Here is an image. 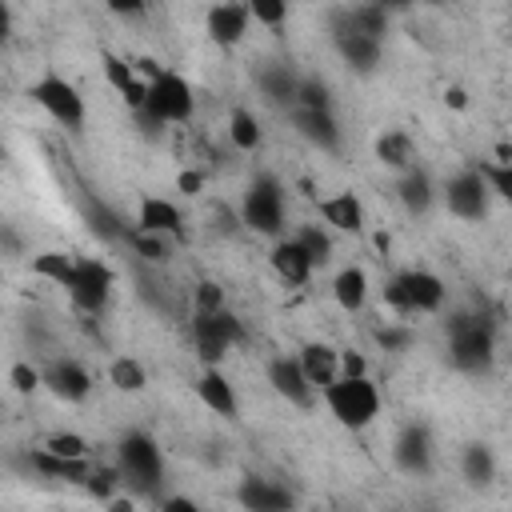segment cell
I'll use <instances>...</instances> for the list:
<instances>
[{"label":"cell","mask_w":512,"mask_h":512,"mask_svg":"<svg viewBox=\"0 0 512 512\" xmlns=\"http://www.w3.org/2000/svg\"><path fill=\"white\" fill-rule=\"evenodd\" d=\"M448 356L460 372H488L492 356H496V340H492L488 320L456 312L448 320Z\"/></svg>","instance_id":"7a4b0ae2"},{"label":"cell","mask_w":512,"mask_h":512,"mask_svg":"<svg viewBox=\"0 0 512 512\" xmlns=\"http://www.w3.org/2000/svg\"><path fill=\"white\" fill-rule=\"evenodd\" d=\"M264 376H268L272 392H276V396H284L288 404L308 408V404L316 400V388H312V380H308V372H304L300 356H272V360H268V368H264Z\"/></svg>","instance_id":"8fae6325"},{"label":"cell","mask_w":512,"mask_h":512,"mask_svg":"<svg viewBox=\"0 0 512 512\" xmlns=\"http://www.w3.org/2000/svg\"><path fill=\"white\" fill-rule=\"evenodd\" d=\"M460 468H464V480L472 484H488L496 476V456L488 444H468L464 456H460Z\"/></svg>","instance_id":"4dcf8cb0"},{"label":"cell","mask_w":512,"mask_h":512,"mask_svg":"<svg viewBox=\"0 0 512 512\" xmlns=\"http://www.w3.org/2000/svg\"><path fill=\"white\" fill-rule=\"evenodd\" d=\"M332 44H336L340 60H344L348 68H356V72H372V68L380 64V40H376V36L356 32V28L348 24V16H344V12H336V16H332Z\"/></svg>","instance_id":"30bf717a"},{"label":"cell","mask_w":512,"mask_h":512,"mask_svg":"<svg viewBox=\"0 0 512 512\" xmlns=\"http://www.w3.org/2000/svg\"><path fill=\"white\" fill-rule=\"evenodd\" d=\"M196 396H200L204 408H212V412L224 416V420H236V416H240L236 388H232V380L224 376L220 364H204V372H200V380H196Z\"/></svg>","instance_id":"9a60e30c"},{"label":"cell","mask_w":512,"mask_h":512,"mask_svg":"<svg viewBox=\"0 0 512 512\" xmlns=\"http://www.w3.org/2000/svg\"><path fill=\"white\" fill-rule=\"evenodd\" d=\"M496 160L500 164H512V144H496Z\"/></svg>","instance_id":"f907efd6"},{"label":"cell","mask_w":512,"mask_h":512,"mask_svg":"<svg viewBox=\"0 0 512 512\" xmlns=\"http://www.w3.org/2000/svg\"><path fill=\"white\" fill-rule=\"evenodd\" d=\"M260 88H264V96H268L272 104H296L300 80H296L288 68H264V72H260Z\"/></svg>","instance_id":"1f68e13d"},{"label":"cell","mask_w":512,"mask_h":512,"mask_svg":"<svg viewBox=\"0 0 512 512\" xmlns=\"http://www.w3.org/2000/svg\"><path fill=\"white\" fill-rule=\"evenodd\" d=\"M100 64H104V80L112 84V92H116L132 112H144V104H148V80H140L136 64H128V60L116 56V52H100Z\"/></svg>","instance_id":"4fadbf2b"},{"label":"cell","mask_w":512,"mask_h":512,"mask_svg":"<svg viewBox=\"0 0 512 512\" xmlns=\"http://www.w3.org/2000/svg\"><path fill=\"white\" fill-rule=\"evenodd\" d=\"M292 108H332V92H328V84L324 80H300V88H296V104Z\"/></svg>","instance_id":"8d00e7d4"},{"label":"cell","mask_w":512,"mask_h":512,"mask_svg":"<svg viewBox=\"0 0 512 512\" xmlns=\"http://www.w3.org/2000/svg\"><path fill=\"white\" fill-rule=\"evenodd\" d=\"M116 468L124 472V480H132L136 488H152L164 476V456L160 444L148 432H124L116 444Z\"/></svg>","instance_id":"52a82bcc"},{"label":"cell","mask_w":512,"mask_h":512,"mask_svg":"<svg viewBox=\"0 0 512 512\" xmlns=\"http://www.w3.org/2000/svg\"><path fill=\"white\" fill-rule=\"evenodd\" d=\"M28 96H32V104L36 108H44L60 128H84V96L76 92V84L72 80H64V76H56V72H48V76H40L32 88H28Z\"/></svg>","instance_id":"8992f818"},{"label":"cell","mask_w":512,"mask_h":512,"mask_svg":"<svg viewBox=\"0 0 512 512\" xmlns=\"http://www.w3.org/2000/svg\"><path fill=\"white\" fill-rule=\"evenodd\" d=\"M220 308H228L224 304V288L216 280H200L192 288V312H220Z\"/></svg>","instance_id":"74e56055"},{"label":"cell","mask_w":512,"mask_h":512,"mask_svg":"<svg viewBox=\"0 0 512 512\" xmlns=\"http://www.w3.org/2000/svg\"><path fill=\"white\" fill-rule=\"evenodd\" d=\"M112 268L96 256H76V276L68 284V300L76 312L84 316H100L108 308V296H112Z\"/></svg>","instance_id":"ba28073f"},{"label":"cell","mask_w":512,"mask_h":512,"mask_svg":"<svg viewBox=\"0 0 512 512\" xmlns=\"http://www.w3.org/2000/svg\"><path fill=\"white\" fill-rule=\"evenodd\" d=\"M320 220L332 228V232H364V204L356 192H336V196H324L320 204Z\"/></svg>","instance_id":"ffe728a7"},{"label":"cell","mask_w":512,"mask_h":512,"mask_svg":"<svg viewBox=\"0 0 512 512\" xmlns=\"http://www.w3.org/2000/svg\"><path fill=\"white\" fill-rule=\"evenodd\" d=\"M372 340H376L384 352H408L412 332H408V328H400V324H380V328L372 332Z\"/></svg>","instance_id":"60d3db41"},{"label":"cell","mask_w":512,"mask_h":512,"mask_svg":"<svg viewBox=\"0 0 512 512\" xmlns=\"http://www.w3.org/2000/svg\"><path fill=\"white\" fill-rule=\"evenodd\" d=\"M296 240L304 244V252L312 256L316 268H324V264L332 260V236H328L320 224H300V228H296Z\"/></svg>","instance_id":"836d02e7"},{"label":"cell","mask_w":512,"mask_h":512,"mask_svg":"<svg viewBox=\"0 0 512 512\" xmlns=\"http://www.w3.org/2000/svg\"><path fill=\"white\" fill-rule=\"evenodd\" d=\"M424 4H440V0H424Z\"/></svg>","instance_id":"f5cc1de1"},{"label":"cell","mask_w":512,"mask_h":512,"mask_svg":"<svg viewBox=\"0 0 512 512\" xmlns=\"http://www.w3.org/2000/svg\"><path fill=\"white\" fill-rule=\"evenodd\" d=\"M136 228H148V232H164L172 240L184 236V216L172 200L164 196H140V208H136Z\"/></svg>","instance_id":"44dd1931"},{"label":"cell","mask_w":512,"mask_h":512,"mask_svg":"<svg viewBox=\"0 0 512 512\" xmlns=\"http://www.w3.org/2000/svg\"><path fill=\"white\" fill-rule=\"evenodd\" d=\"M44 384L60 396V400H68V404H80V400H88V392H92V372L80 364V360H52L48 368H44Z\"/></svg>","instance_id":"ac0fdd59"},{"label":"cell","mask_w":512,"mask_h":512,"mask_svg":"<svg viewBox=\"0 0 512 512\" xmlns=\"http://www.w3.org/2000/svg\"><path fill=\"white\" fill-rule=\"evenodd\" d=\"M32 276H40V280H52V284H60V288H68L72 284V276H76V256H68V252H40V256H32Z\"/></svg>","instance_id":"83f0119b"},{"label":"cell","mask_w":512,"mask_h":512,"mask_svg":"<svg viewBox=\"0 0 512 512\" xmlns=\"http://www.w3.org/2000/svg\"><path fill=\"white\" fill-rule=\"evenodd\" d=\"M396 200H400L404 212H412V216L428 212L432 200H436L428 172H424V168H408V172H400V180H396Z\"/></svg>","instance_id":"d4e9b609"},{"label":"cell","mask_w":512,"mask_h":512,"mask_svg":"<svg viewBox=\"0 0 512 512\" xmlns=\"http://www.w3.org/2000/svg\"><path fill=\"white\" fill-rule=\"evenodd\" d=\"M384 304H388L392 312H400V316H412V304H408V292H404L400 272H392V276L384 280Z\"/></svg>","instance_id":"7bdbcfd3"},{"label":"cell","mask_w":512,"mask_h":512,"mask_svg":"<svg viewBox=\"0 0 512 512\" xmlns=\"http://www.w3.org/2000/svg\"><path fill=\"white\" fill-rule=\"evenodd\" d=\"M376 160H380L384 168H392V172L416 168V144H412V136H408L404 128L380 132V136H376Z\"/></svg>","instance_id":"603a6c76"},{"label":"cell","mask_w":512,"mask_h":512,"mask_svg":"<svg viewBox=\"0 0 512 512\" xmlns=\"http://www.w3.org/2000/svg\"><path fill=\"white\" fill-rule=\"evenodd\" d=\"M112 16H124V20H136L148 12V0H104Z\"/></svg>","instance_id":"bcb514c9"},{"label":"cell","mask_w":512,"mask_h":512,"mask_svg":"<svg viewBox=\"0 0 512 512\" xmlns=\"http://www.w3.org/2000/svg\"><path fill=\"white\" fill-rule=\"evenodd\" d=\"M372 4H380V8H388V12H392V8H408L412 0H372Z\"/></svg>","instance_id":"816d5d0a"},{"label":"cell","mask_w":512,"mask_h":512,"mask_svg":"<svg viewBox=\"0 0 512 512\" xmlns=\"http://www.w3.org/2000/svg\"><path fill=\"white\" fill-rule=\"evenodd\" d=\"M120 476H124L120 468H92V472L84 476V488H88L96 500H104V504H108V500H112V488L120 484Z\"/></svg>","instance_id":"f35d334b"},{"label":"cell","mask_w":512,"mask_h":512,"mask_svg":"<svg viewBox=\"0 0 512 512\" xmlns=\"http://www.w3.org/2000/svg\"><path fill=\"white\" fill-rule=\"evenodd\" d=\"M400 280H404L412 316H416V312H440V308H444L448 288H444V280H440L436 272H428V268H404Z\"/></svg>","instance_id":"d6986e66"},{"label":"cell","mask_w":512,"mask_h":512,"mask_svg":"<svg viewBox=\"0 0 512 512\" xmlns=\"http://www.w3.org/2000/svg\"><path fill=\"white\" fill-rule=\"evenodd\" d=\"M292 124L296 132L320 148V152H340V124L332 116V108H292Z\"/></svg>","instance_id":"e0dca14e"},{"label":"cell","mask_w":512,"mask_h":512,"mask_svg":"<svg viewBox=\"0 0 512 512\" xmlns=\"http://www.w3.org/2000/svg\"><path fill=\"white\" fill-rule=\"evenodd\" d=\"M176 188H180L184 196H196V192L204 188V172H196V168H184V172H176Z\"/></svg>","instance_id":"7dc6e473"},{"label":"cell","mask_w":512,"mask_h":512,"mask_svg":"<svg viewBox=\"0 0 512 512\" xmlns=\"http://www.w3.org/2000/svg\"><path fill=\"white\" fill-rule=\"evenodd\" d=\"M300 364H304V372H308V380H312L316 392H324L332 380H340V348H332L324 340L304 344L300 348Z\"/></svg>","instance_id":"7402d4cb"},{"label":"cell","mask_w":512,"mask_h":512,"mask_svg":"<svg viewBox=\"0 0 512 512\" xmlns=\"http://www.w3.org/2000/svg\"><path fill=\"white\" fill-rule=\"evenodd\" d=\"M332 300L344 308V312H360L368 304V272L348 264L332 276Z\"/></svg>","instance_id":"484cf974"},{"label":"cell","mask_w":512,"mask_h":512,"mask_svg":"<svg viewBox=\"0 0 512 512\" xmlns=\"http://www.w3.org/2000/svg\"><path fill=\"white\" fill-rule=\"evenodd\" d=\"M8 384H12L16 392H24V396H28V392H36V388L44 384V372L20 360V364H12V368H8Z\"/></svg>","instance_id":"b9f144b4"},{"label":"cell","mask_w":512,"mask_h":512,"mask_svg":"<svg viewBox=\"0 0 512 512\" xmlns=\"http://www.w3.org/2000/svg\"><path fill=\"white\" fill-rule=\"evenodd\" d=\"M320 396H324L328 412L336 416V424H344L352 432L368 428L380 416V392H376V384L368 376H340Z\"/></svg>","instance_id":"6da1fadb"},{"label":"cell","mask_w":512,"mask_h":512,"mask_svg":"<svg viewBox=\"0 0 512 512\" xmlns=\"http://www.w3.org/2000/svg\"><path fill=\"white\" fill-rule=\"evenodd\" d=\"M244 4H248L252 20L264 28H284V20H288V0H244Z\"/></svg>","instance_id":"e575fe53"},{"label":"cell","mask_w":512,"mask_h":512,"mask_svg":"<svg viewBox=\"0 0 512 512\" xmlns=\"http://www.w3.org/2000/svg\"><path fill=\"white\" fill-rule=\"evenodd\" d=\"M228 140L236 152H256L264 132H260V120L248 112V108H232L228 112Z\"/></svg>","instance_id":"4316f807"},{"label":"cell","mask_w":512,"mask_h":512,"mask_svg":"<svg viewBox=\"0 0 512 512\" xmlns=\"http://www.w3.org/2000/svg\"><path fill=\"white\" fill-rule=\"evenodd\" d=\"M248 20H252L248 4H240V0H220V4L208 8V16H204V32H208L212 44H220V48H236V44L248 36Z\"/></svg>","instance_id":"7c38bea8"},{"label":"cell","mask_w":512,"mask_h":512,"mask_svg":"<svg viewBox=\"0 0 512 512\" xmlns=\"http://www.w3.org/2000/svg\"><path fill=\"white\" fill-rule=\"evenodd\" d=\"M244 340V324L220 308V312H192V348L204 364H220L232 344Z\"/></svg>","instance_id":"5b68a950"},{"label":"cell","mask_w":512,"mask_h":512,"mask_svg":"<svg viewBox=\"0 0 512 512\" xmlns=\"http://www.w3.org/2000/svg\"><path fill=\"white\" fill-rule=\"evenodd\" d=\"M240 220L244 228L260 236H280L284 232V188L276 176H256L240 200Z\"/></svg>","instance_id":"277c9868"},{"label":"cell","mask_w":512,"mask_h":512,"mask_svg":"<svg viewBox=\"0 0 512 512\" xmlns=\"http://www.w3.org/2000/svg\"><path fill=\"white\" fill-rule=\"evenodd\" d=\"M44 448H52L56 456H68V460H88V440L80 432H52L44 440Z\"/></svg>","instance_id":"d590c367"},{"label":"cell","mask_w":512,"mask_h":512,"mask_svg":"<svg viewBox=\"0 0 512 512\" xmlns=\"http://www.w3.org/2000/svg\"><path fill=\"white\" fill-rule=\"evenodd\" d=\"M128 244L144 256V260H152V264H164L168 256H172V236H164V232H148V228H132L128 232Z\"/></svg>","instance_id":"d6a6232c"},{"label":"cell","mask_w":512,"mask_h":512,"mask_svg":"<svg viewBox=\"0 0 512 512\" xmlns=\"http://www.w3.org/2000/svg\"><path fill=\"white\" fill-rule=\"evenodd\" d=\"M236 500H240L244 508H256V512L292 508V492H288V488H280V484H272V480H256V476L236 488Z\"/></svg>","instance_id":"cb8c5ba5"},{"label":"cell","mask_w":512,"mask_h":512,"mask_svg":"<svg viewBox=\"0 0 512 512\" xmlns=\"http://www.w3.org/2000/svg\"><path fill=\"white\" fill-rule=\"evenodd\" d=\"M160 508H176V512H192L196 504H192L188 496H168V500H160Z\"/></svg>","instance_id":"681fc988"},{"label":"cell","mask_w":512,"mask_h":512,"mask_svg":"<svg viewBox=\"0 0 512 512\" xmlns=\"http://www.w3.org/2000/svg\"><path fill=\"white\" fill-rule=\"evenodd\" d=\"M396 468L408 472V476H428L432 472V436L424 424H408L400 436H396Z\"/></svg>","instance_id":"2e32d148"},{"label":"cell","mask_w":512,"mask_h":512,"mask_svg":"<svg viewBox=\"0 0 512 512\" xmlns=\"http://www.w3.org/2000/svg\"><path fill=\"white\" fill-rule=\"evenodd\" d=\"M444 104L460 112V108H468V92H464L460 84H452V88H444Z\"/></svg>","instance_id":"c3c4849f"},{"label":"cell","mask_w":512,"mask_h":512,"mask_svg":"<svg viewBox=\"0 0 512 512\" xmlns=\"http://www.w3.org/2000/svg\"><path fill=\"white\" fill-rule=\"evenodd\" d=\"M480 172H484L492 196H500V200L512 204V164H500V160H496V164H480Z\"/></svg>","instance_id":"ab89813d"},{"label":"cell","mask_w":512,"mask_h":512,"mask_svg":"<svg viewBox=\"0 0 512 512\" xmlns=\"http://www.w3.org/2000/svg\"><path fill=\"white\" fill-rule=\"evenodd\" d=\"M268 264H272V272H276L288 288H304V284L312 280V272H316L312 256L304 252V244H300L296 236L276 240V244H272V252H268Z\"/></svg>","instance_id":"5bb4252c"},{"label":"cell","mask_w":512,"mask_h":512,"mask_svg":"<svg viewBox=\"0 0 512 512\" xmlns=\"http://www.w3.org/2000/svg\"><path fill=\"white\" fill-rule=\"evenodd\" d=\"M340 376H368V360L356 348H340Z\"/></svg>","instance_id":"f6af8a7d"},{"label":"cell","mask_w":512,"mask_h":512,"mask_svg":"<svg viewBox=\"0 0 512 512\" xmlns=\"http://www.w3.org/2000/svg\"><path fill=\"white\" fill-rule=\"evenodd\" d=\"M88 220H92V228H96L100 236H120V228H116V216H112L104 204H92V208H88Z\"/></svg>","instance_id":"ee69618b"},{"label":"cell","mask_w":512,"mask_h":512,"mask_svg":"<svg viewBox=\"0 0 512 512\" xmlns=\"http://www.w3.org/2000/svg\"><path fill=\"white\" fill-rule=\"evenodd\" d=\"M192 112H196V96H192V84L180 72L164 68L156 80H148V104H144L148 120H156V124H184V120H192Z\"/></svg>","instance_id":"3957f363"},{"label":"cell","mask_w":512,"mask_h":512,"mask_svg":"<svg viewBox=\"0 0 512 512\" xmlns=\"http://www.w3.org/2000/svg\"><path fill=\"white\" fill-rule=\"evenodd\" d=\"M108 384H112L116 392H144V388H148V372H144L140 360L116 356V360L108 364Z\"/></svg>","instance_id":"f1b7e54d"},{"label":"cell","mask_w":512,"mask_h":512,"mask_svg":"<svg viewBox=\"0 0 512 512\" xmlns=\"http://www.w3.org/2000/svg\"><path fill=\"white\" fill-rule=\"evenodd\" d=\"M488 196H492V188H488L480 164L476 168H460L444 184V204H448V212L456 220H484L488 216Z\"/></svg>","instance_id":"9c48e42d"},{"label":"cell","mask_w":512,"mask_h":512,"mask_svg":"<svg viewBox=\"0 0 512 512\" xmlns=\"http://www.w3.org/2000/svg\"><path fill=\"white\" fill-rule=\"evenodd\" d=\"M344 16H348V24L356 28V32H364V36H384L388 32V8H380V4H372V0H364V4H356V8H344Z\"/></svg>","instance_id":"f546056e"}]
</instances>
